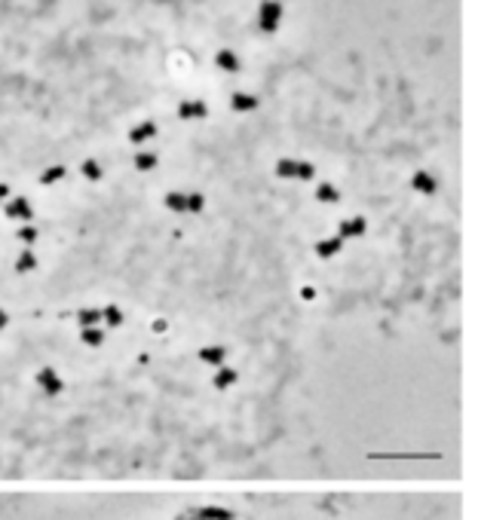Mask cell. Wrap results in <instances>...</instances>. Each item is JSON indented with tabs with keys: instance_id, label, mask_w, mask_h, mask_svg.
<instances>
[{
	"instance_id": "1",
	"label": "cell",
	"mask_w": 478,
	"mask_h": 520,
	"mask_svg": "<svg viewBox=\"0 0 478 520\" xmlns=\"http://www.w3.org/2000/svg\"><path fill=\"white\" fill-rule=\"evenodd\" d=\"M283 3L279 0H264V3L258 6V25L264 34H276L279 25H283Z\"/></svg>"
},
{
	"instance_id": "2",
	"label": "cell",
	"mask_w": 478,
	"mask_h": 520,
	"mask_svg": "<svg viewBox=\"0 0 478 520\" xmlns=\"http://www.w3.org/2000/svg\"><path fill=\"white\" fill-rule=\"evenodd\" d=\"M175 520H237V515L224 505H196V508L181 511Z\"/></svg>"
},
{
	"instance_id": "3",
	"label": "cell",
	"mask_w": 478,
	"mask_h": 520,
	"mask_svg": "<svg viewBox=\"0 0 478 520\" xmlns=\"http://www.w3.org/2000/svg\"><path fill=\"white\" fill-rule=\"evenodd\" d=\"M276 175L279 177H298V181H313V177H316V166H313V162H304V160H279Z\"/></svg>"
},
{
	"instance_id": "4",
	"label": "cell",
	"mask_w": 478,
	"mask_h": 520,
	"mask_svg": "<svg viewBox=\"0 0 478 520\" xmlns=\"http://www.w3.org/2000/svg\"><path fill=\"white\" fill-rule=\"evenodd\" d=\"M202 206H206L202 193H166L169 212H202Z\"/></svg>"
},
{
	"instance_id": "5",
	"label": "cell",
	"mask_w": 478,
	"mask_h": 520,
	"mask_svg": "<svg viewBox=\"0 0 478 520\" xmlns=\"http://www.w3.org/2000/svg\"><path fill=\"white\" fill-rule=\"evenodd\" d=\"M6 217H10V221H25L28 223L31 217H34V208H31L28 196H12V199L6 202Z\"/></svg>"
},
{
	"instance_id": "6",
	"label": "cell",
	"mask_w": 478,
	"mask_h": 520,
	"mask_svg": "<svg viewBox=\"0 0 478 520\" xmlns=\"http://www.w3.org/2000/svg\"><path fill=\"white\" fill-rule=\"evenodd\" d=\"M37 383H40L43 395H49V398H56V395H62V389H64L62 377H58V373L52 371V367H43V371L37 373Z\"/></svg>"
},
{
	"instance_id": "7",
	"label": "cell",
	"mask_w": 478,
	"mask_h": 520,
	"mask_svg": "<svg viewBox=\"0 0 478 520\" xmlns=\"http://www.w3.org/2000/svg\"><path fill=\"white\" fill-rule=\"evenodd\" d=\"M178 116L181 120H202V116H208V104L200 98H187L178 104Z\"/></svg>"
},
{
	"instance_id": "8",
	"label": "cell",
	"mask_w": 478,
	"mask_h": 520,
	"mask_svg": "<svg viewBox=\"0 0 478 520\" xmlns=\"http://www.w3.org/2000/svg\"><path fill=\"white\" fill-rule=\"evenodd\" d=\"M365 230H368L365 217H346V221L337 223V239H356V236H362Z\"/></svg>"
},
{
	"instance_id": "9",
	"label": "cell",
	"mask_w": 478,
	"mask_h": 520,
	"mask_svg": "<svg viewBox=\"0 0 478 520\" xmlns=\"http://www.w3.org/2000/svg\"><path fill=\"white\" fill-rule=\"evenodd\" d=\"M258 95H248V92H233L230 95V108L237 114H252V110H258Z\"/></svg>"
},
{
	"instance_id": "10",
	"label": "cell",
	"mask_w": 478,
	"mask_h": 520,
	"mask_svg": "<svg viewBox=\"0 0 478 520\" xmlns=\"http://www.w3.org/2000/svg\"><path fill=\"white\" fill-rule=\"evenodd\" d=\"M411 187L423 196H432L438 190V181H435V175H429V172H414L411 175Z\"/></svg>"
},
{
	"instance_id": "11",
	"label": "cell",
	"mask_w": 478,
	"mask_h": 520,
	"mask_svg": "<svg viewBox=\"0 0 478 520\" xmlns=\"http://www.w3.org/2000/svg\"><path fill=\"white\" fill-rule=\"evenodd\" d=\"M215 64H218L221 71H227V74H239V68H242L239 55L233 49H221L218 55H215Z\"/></svg>"
},
{
	"instance_id": "12",
	"label": "cell",
	"mask_w": 478,
	"mask_h": 520,
	"mask_svg": "<svg viewBox=\"0 0 478 520\" xmlns=\"http://www.w3.org/2000/svg\"><path fill=\"white\" fill-rule=\"evenodd\" d=\"M239 380V371H233V367H227V364H221V367H215V389H230L233 383Z\"/></svg>"
},
{
	"instance_id": "13",
	"label": "cell",
	"mask_w": 478,
	"mask_h": 520,
	"mask_svg": "<svg viewBox=\"0 0 478 520\" xmlns=\"http://www.w3.org/2000/svg\"><path fill=\"white\" fill-rule=\"evenodd\" d=\"M154 135H156V123L144 120V123H139V126H132V132H129V141H132V144H144V141H150Z\"/></svg>"
},
{
	"instance_id": "14",
	"label": "cell",
	"mask_w": 478,
	"mask_h": 520,
	"mask_svg": "<svg viewBox=\"0 0 478 520\" xmlns=\"http://www.w3.org/2000/svg\"><path fill=\"white\" fill-rule=\"evenodd\" d=\"M200 358L206 361V364H212V367H221L224 364V358H227V349L224 346H202Z\"/></svg>"
},
{
	"instance_id": "15",
	"label": "cell",
	"mask_w": 478,
	"mask_h": 520,
	"mask_svg": "<svg viewBox=\"0 0 478 520\" xmlns=\"http://www.w3.org/2000/svg\"><path fill=\"white\" fill-rule=\"evenodd\" d=\"M313 248H316V254H319V258H325V260H328V258H335V254L340 251V248H344V239H337V236H331V239H322V242H316V245H313Z\"/></svg>"
},
{
	"instance_id": "16",
	"label": "cell",
	"mask_w": 478,
	"mask_h": 520,
	"mask_svg": "<svg viewBox=\"0 0 478 520\" xmlns=\"http://www.w3.org/2000/svg\"><path fill=\"white\" fill-rule=\"evenodd\" d=\"M316 199H319V202H325V206H335V202H340V190L335 187V184L322 181V184L316 187Z\"/></svg>"
},
{
	"instance_id": "17",
	"label": "cell",
	"mask_w": 478,
	"mask_h": 520,
	"mask_svg": "<svg viewBox=\"0 0 478 520\" xmlns=\"http://www.w3.org/2000/svg\"><path fill=\"white\" fill-rule=\"evenodd\" d=\"M37 269V258L31 248H22V254L16 258V273H34Z\"/></svg>"
},
{
	"instance_id": "18",
	"label": "cell",
	"mask_w": 478,
	"mask_h": 520,
	"mask_svg": "<svg viewBox=\"0 0 478 520\" xmlns=\"http://www.w3.org/2000/svg\"><path fill=\"white\" fill-rule=\"evenodd\" d=\"M98 321H101V309H80L77 312V325L80 327H98Z\"/></svg>"
},
{
	"instance_id": "19",
	"label": "cell",
	"mask_w": 478,
	"mask_h": 520,
	"mask_svg": "<svg viewBox=\"0 0 478 520\" xmlns=\"http://www.w3.org/2000/svg\"><path fill=\"white\" fill-rule=\"evenodd\" d=\"M156 153H150V150H139V153H135V169H139V172H150V169H156Z\"/></svg>"
},
{
	"instance_id": "20",
	"label": "cell",
	"mask_w": 478,
	"mask_h": 520,
	"mask_svg": "<svg viewBox=\"0 0 478 520\" xmlns=\"http://www.w3.org/2000/svg\"><path fill=\"white\" fill-rule=\"evenodd\" d=\"M101 321H108L110 327H120V325H123V309L114 306V304L104 306V309H101Z\"/></svg>"
},
{
	"instance_id": "21",
	"label": "cell",
	"mask_w": 478,
	"mask_h": 520,
	"mask_svg": "<svg viewBox=\"0 0 478 520\" xmlns=\"http://www.w3.org/2000/svg\"><path fill=\"white\" fill-rule=\"evenodd\" d=\"M64 175H68V169H64V166H49L47 172L40 175V184H43V187H49V184H58V181H62Z\"/></svg>"
},
{
	"instance_id": "22",
	"label": "cell",
	"mask_w": 478,
	"mask_h": 520,
	"mask_svg": "<svg viewBox=\"0 0 478 520\" xmlns=\"http://www.w3.org/2000/svg\"><path fill=\"white\" fill-rule=\"evenodd\" d=\"M80 337H83V343H86V346H101L104 343V331H101V327H83V334H80Z\"/></svg>"
},
{
	"instance_id": "23",
	"label": "cell",
	"mask_w": 478,
	"mask_h": 520,
	"mask_svg": "<svg viewBox=\"0 0 478 520\" xmlns=\"http://www.w3.org/2000/svg\"><path fill=\"white\" fill-rule=\"evenodd\" d=\"M80 172H83V177H86V181H101V166H98L95 160H86V162H83Z\"/></svg>"
},
{
	"instance_id": "24",
	"label": "cell",
	"mask_w": 478,
	"mask_h": 520,
	"mask_svg": "<svg viewBox=\"0 0 478 520\" xmlns=\"http://www.w3.org/2000/svg\"><path fill=\"white\" fill-rule=\"evenodd\" d=\"M19 239H22L25 245H31V242L37 239V227H31V223H28V227H22V230H19Z\"/></svg>"
},
{
	"instance_id": "25",
	"label": "cell",
	"mask_w": 478,
	"mask_h": 520,
	"mask_svg": "<svg viewBox=\"0 0 478 520\" xmlns=\"http://www.w3.org/2000/svg\"><path fill=\"white\" fill-rule=\"evenodd\" d=\"M6 321H10V315H6L3 309H0V331H3V327H6Z\"/></svg>"
},
{
	"instance_id": "26",
	"label": "cell",
	"mask_w": 478,
	"mask_h": 520,
	"mask_svg": "<svg viewBox=\"0 0 478 520\" xmlns=\"http://www.w3.org/2000/svg\"><path fill=\"white\" fill-rule=\"evenodd\" d=\"M6 196H10V187H6V184H0V202H3Z\"/></svg>"
}]
</instances>
